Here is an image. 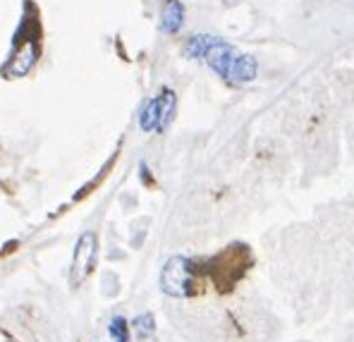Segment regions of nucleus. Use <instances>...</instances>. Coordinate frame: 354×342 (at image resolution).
Segmentation results:
<instances>
[{
    "label": "nucleus",
    "mask_w": 354,
    "mask_h": 342,
    "mask_svg": "<svg viewBox=\"0 0 354 342\" xmlns=\"http://www.w3.org/2000/svg\"><path fill=\"white\" fill-rule=\"evenodd\" d=\"M41 58V12L31 0H24L22 19L12 36V46L5 62L0 65V77L19 79L27 77Z\"/></svg>",
    "instance_id": "f257e3e1"
},
{
    "label": "nucleus",
    "mask_w": 354,
    "mask_h": 342,
    "mask_svg": "<svg viewBox=\"0 0 354 342\" xmlns=\"http://www.w3.org/2000/svg\"><path fill=\"white\" fill-rule=\"evenodd\" d=\"M160 287L170 297H187L194 287V263L185 256H173L163 266Z\"/></svg>",
    "instance_id": "f03ea898"
},
{
    "label": "nucleus",
    "mask_w": 354,
    "mask_h": 342,
    "mask_svg": "<svg viewBox=\"0 0 354 342\" xmlns=\"http://www.w3.org/2000/svg\"><path fill=\"white\" fill-rule=\"evenodd\" d=\"M173 113H175V91L163 89L160 96L151 98L147 106H144L139 124H142L144 132H163L168 127Z\"/></svg>",
    "instance_id": "7ed1b4c3"
},
{
    "label": "nucleus",
    "mask_w": 354,
    "mask_h": 342,
    "mask_svg": "<svg viewBox=\"0 0 354 342\" xmlns=\"http://www.w3.org/2000/svg\"><path fill=\"white\" fill-rule=\"evenodd\" d=\"M96 249H98V240L91 230L82 232L80 240H77L75 247V256H72V273H70V283L72 287L82 285L91 273L93 263H96Z\"/></svg>",
    "instance_id": "20e7f679"
},
{
    "label": "nucleus",
    "mask_w": 354,
    "mask_h": 342,
    "mask_svg": "<svg viewBox=\"0 0 354 342\" xmlns=\"http://www.w3.org/2000/svg\"><path fill=\"white\" fill-rule=\"evenodd\" d=\"M235 48H232L230 44H218L216 48L211 50V53L206 55V62H208V67H211L213 72H216L218 77H223V79H227V75H230V65H232V60H235Z\"/></svg>",
    "instance_id": "39448f33"
},
{
    "label": "nucleus",
    "mask_w": 354,
    "mask_h": 342,
    "mask_svg": "<svg viewBox=\"0 0 354 342\" xmlns=\"http://www.w3.org/2000/svg\"><path fill=\"white\" fill-rule=\"evenodd\" d=\"M257 58L254 55H235L230 65V75H227V82H235V84H244V82H252L257 77Z\"/></svg>",
    "instance_id": "423d86ee"
},
{
    "label": "nucleus",
    "mask_w": 354,
    "mask_h": 342,
    "mask_svg": "<svg viewBox=\"0 0 354 342\" xmlns=\"http://www.w3.org/2000/svg\"><path fill=\"white\" fill-rule=\"evenodd\" d=\"M185 24V8H182L180 0H168L160 15V27L165 34H177Z\"/></svg>",
    "instance_id": "0eeeda50"
},
{
    "label": "nucleus",
    "mask_w": 354,
    "mask_h": 342,
    "mask_svg": "<svg viewBox=\"0 0 354 342\" xmlns=\"http://www.w3.org/2000/svg\"><path fill=\"white\" fill-rule=\"evenodd\" d=\"M218 44H223V39H218V36H208V34L192 36L185 46V53L189 55V58H206Z\"/></svg>",
    "instance_id": "6e6552de"
},
{
    "label": "nucleus",
    "mask_w": 354,
    "mask_h": 342,
    "mask_svg": "<svg viewBox=\"0 0 354 342\" xmlns=\"http://www.w3.org/2000/svg\"><path fill=\"white\" fill-rule=\"evenodd\" d=\"M134 330L139 333V338H149L153 333V316L151 314H144L139 319H134Z\"/></svg>",
    "instance_id": "1a4fd4ad"
},
{
    "label": "nucleus",
    "mask_w": 354,
    "mask_h": 342,
    "mask_svg": "<svg viewBox=\"0 0 354 342\" xmlns=\"http://www.w3.org/2000/svg\"><path fill=\"white\" fill-rule=\"evenodd\" d=\"M111 333L113 338H115V342H127L129 335H127V323H124V319H113L111 321Z\"/></svg>",
    "instance_id": "9d476101"
},
{
    "label": "nucleus",
    "mask_w": 354,
    "mask_h": 342,
    "mask_svg": "<svg viewBox=\"0 0 354 342\" xmlns=\"http://www.w3.org/2000/svg\"><path fill=\"white\" fill-rule=\"evenodd\" d=\"M225 3H237V0H225Z\"/></svg>",
    "instance_id": "9b49d317"
}]
</instances>
